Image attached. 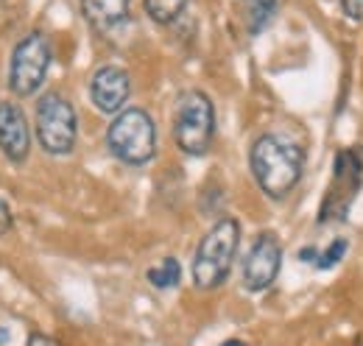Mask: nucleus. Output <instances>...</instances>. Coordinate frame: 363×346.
<instances>
[{
    "label": "nucleus",
    "instance_id": "obj_16",
    "mask_svg": "<svg viewBox=\"0 0 363 346\" xmlns=\"http://www.w3.org/2000/svg\"><path fill=\"white\" fill-rule=\"evenodd\" d=\"M341 9L350 20H363V0H341Z\"/></svg>",
    "mask_w": 363,
    "mask_h": 346
},
{
    "label": "nucleus",
    "instance_id": "obj_1",
    "mask_svg": "<svg viewBox=\"0 0 363 346\" xmlns=\"http://www.w3.org/2000/svg\"><path fill=\"white\" fill-rule=\"evenodd\" d=\"M249 165H252L257 187L269 199L279 201L299 184V179L305 173V151H302V145H296L288 137L263 134L252 145Z\"/></svg>",
    "mask_w": 363,
    "mask_h": 346
},
{
    "label": "nucleus",
    "instance_id": "obj_17",
    "mask_svg": "<svg viewBox=\"0 0 363 346\" xmlns=\"http://www.w3.org/2000/svg\"><path fill=\"white\" fill-rule=\"evenodd\" d=\"M11 229V210H9V204L0 199V235H6Z\"/></svg>",
    "mask_w": 363,
    "mask_h": 346
},
{
    "label": "nucleus",
    "instance_id": "obj_4",
    "mask_svg": "<svg viewBox=\"0 0 363 346\" xmlns=\"http://www.w3.org/2000/svg\"><path fill=\"white\" fill-rule=\"evenodd\" d=\"M109 151L126 165H145L157 154V126L145 109H123L106 129Z\"/></svg>",
    "mask_w": 363,
    "mask_h": 346
},
{
    "label": "nucleus",
    "instance_id": "obj_11",
    "mask_svg": "<svg viewBox=\"0 0 363 346\" xmlns=\"http://www.w3.org/2000/svg\"><path fill=\"white\" fill-rule=\"evenodd\" d=\"M82 11L95 31L112 34L129 20V3L132 0H79Z\"/></svg>",
    "mask_w": 363,
    "mask_h": 346
},
{
    "label": "nucleus",
    "instance_id": "obj_10",
    "mask_svg": "<svg viewBox=\"0 0 363 346\" xmlns=\"http://www.w3.org/2000/svg\"><path fill=\"white\" fill-rule=\"evenodd\" d=\"M0 151L9 162H26L31 151L28 118L14 101H0Z\"/></svg>",
    "mask_w": 363,
    "mask_h": 346
},
{
    "label": "nucleus",
    "instance_id": "obj_7",
    "mask_svg": "<svg viewBox=\"0 0 363 346\" xmlns=\"http://www.w3.org/2000/svg\"><path fill=\"white\" fill-rule=\"evenodd\" d=\"M50 43L43 31H31L26 34L20 43L14 45L11 53V65H9V86L14 95L28 98L34 95L48 76L50 67Z\"/></svg>",
    "mask_w": 363,
    "mask_h": 346
},
{
    "label": "nucleus",
    "instance_id": "obj_5",
    "mask_svg": "<svg viewBox=\"0 0 363 346\" xmlns=\"http://www.w3.org/2000/svg\"><path fill=\"white\" fill-rule=\"evenodd\" d=\"M37 140L43 145V151L53 157H67L76 148L79 140V118L73 104L59 95V92H48L37 104Z\"/></svg>",
    "mask_w": 363,
    "mask_h": 346
},
{
    "label": "nucleus",
    "instance_id": "obj_19",
    "mask_svg": "<svg viewBox=\"0 0 363 346\" xmlns=\"http://www.w3.org/2000/svg\"><path fill=\"white\" fill-rule=\"evenodd\" d=\"M299 260H302V262H316L318 252L316 249H302V252H299Z\"/></svg>",
    "mask_w": 363,
    "mask_h": 346
},
{
    "label": "nucleus",
    "instance_id": "obj_20",
    "mask_svg": "<svg viewBox=\"0 0 363 346\" xmlns=\"http://www.w3.org/2000/svg\"><path fill=\"white\" fill-rule=\"evenodd\" d=\"M221 346H249V344H243V341H227V344H221Z\"/></svg>",
    "mask_w": 363,
    "mask_h": 346
},
{
    "label": "nucleus",
    "instance_id": "obj_21",
    "mask_svg": "<svg viewBox=\"0 0 363 346\" xmlns=\"http://www.w3.org/2000/svg\"><path fill=\"white\" fill-rule=\"evenodd\" d=\"M6 338H9V335H6V330H0V344H3Z\"/></svg>",
    "mask_w": 363,
    "mask_h": 346
},
{
    "label": "nucleus",
    "instance_id": "obj_22",
    "mask_svg": "<svg viewBox=\"0 0 363 346\" xmlns=\"http://www.w3.org/2000/svg\"><path fill=\"white\" fill-rule=\"evenodd\" d=\"M358 346H363V344H358Z\"/></svg>",
    "mask_w": 363,
    "mask_h": 346
},
{
    "label": "nucleus",
    "instance_id": "obj_2",
    "mask_svg": "<svg viewBox=\"0 0 363 346\" xmlns=\"http://www.w3.org/2000/svg\"><path fill=\"white\" fill-rule=\"evenodd\" d=\"M240 246V223L235 218H221L210 226V232L201 238L196 257H193V282L201 291H213L224 285L232 271V262Z\"/></svg>",
    "mask_w": 363,
    "mask_h": 346
},
{
    "label": "nucleus",
    "instance_id": "obj_3",
    "mask_svg": "<svg viewBox=\"0 0 363 346\" xmlns=\"http://www.w3.org/2000/svg\"><path fill=\"white\" fill-rule=\"evenodd\" d=\"M174 137L187 157H204L216 137V106L207 92H182L174 112Z\"/></svg>",
    "mask_w": 363,
    "mask_h": 346
},
{
    "label": "nucleus",
    "instance_id": "obj_8",
    "mask_svg": "<svg viewBox=\"0 0 363 346\" xmlns=\"http://www.w3.org/2000/svg\"><path fill=\"white\" fill-rule=\"evenodd\" d=\"M282 268V243L274 232L257 235L249 255L243 260V285L252 294H263L274 285Z\"/></svg>",
    "mask_w": 363,
    "mask_h": 346
},
{
    "label": "nucleus",
    "instance_id": "obj_18",
    "mask_svg": "<svg viewBox=\"0 0 363 346\" xmlns=\"http://www.w3.org/2000/svg\"><path fill=\"white\" fill-rule=\"evenodd\" d=\"M26 346H62L56 338H50V335H43V333H34L31 338H28V344Z\"/></svg>",
    "mask_w": 363,
    "mask_h": 346
},
{
    "label": "nucleus",
    "instance_id": "obj_6",
    "mask_svg": "<svg viewBox=\"0 0 363 346\" xmlns=\"http://www.w3.org/2000/svg\"><path fill=\"white\" fill-rule=\"evenodd\" d=\"M361 184L363 162L361 157H358V151H350V148L338 151L335 165H333L330 187H327L321 210H318V223H341V221H347L355 199H358Z\"/></svg>",
    "mask_w": 363,
    "mask_h": 346
},
{
    "label": "nucleus",
    "instance_id": "obj_13",
    "mask_svg": "<svg viewBox=\"0 0 363 346\" xmlns=\"http://www.w3.org/2000/svg\"><path fill=\"white\" fill-rule=\"evenodd\" d=\"M143 3H145V11H148V17L154 23L168 26V23H174L182 11H184V6L190 0H143Z\"/></svg>",
    "mask_w": 363,
    "mask_h": 346
},
{
    "label": "nucleus",
    "instance_id": "obj_9",
    "mask_svg": "<svg viewBox=\"0 0 363 346\" xmlns=\"http://www.w3.org/2000/svg\"><path fill=\"white\" fill-rule=\"evenodd\" d=\"M132 95V79L123 67L118 65H104L92 73L90 82V98L98 112L106 115H121L126 101Z\"/></svg>",
    "mask_w": 363,
    "mask_h": 346
},
{
    "label": "nucleus",
    "instance_id": "obj_15",
    "mask_svg": "<svg viewBox=\"0 0 363 346\" xmlns=\"http://www.w3.org/2000/svg\"><path fill=\"white\" fill-rule=\"evenodd\" d=\"M347 249H350V243H347L344 238L333 240V243H330L324 252H318L316 265H318V268H333V265H338V262H341V257L347 255Z\"/></svg>",
    "mask_w": 363,
    "mask_h": 346
},
{
    "label": "nucleus",
    "instance_id": "obj_12",
    "mask_svg": "<svg viewBox=\"0 0 363 346\" xmlns=\"http://www.w3.org/2000/svg\"><path fill=\"white\" fill-rule=\"evenodd\" d=\"M145 279L157 288V291H171V288H177L182 279V265L177 257H165L162 262H157V265H151L148 271H145Z\"/></svg>",
    "mask_w": 363,
    "mask_h": 346
},
{
    "label": "nucleus",
    "instance_id": "obj_14",
    "mask_svg": "<svg viewBox=\"0 0 363 346\" xmlns=\"http://www.w3.org/2000/svg\"><path fill=\"white\" fill-rule=\"evenodd\" d=\"M274 9H277V0H255L252 17H249V31L252 34L263 31V26L274 17Z\"/></svg>",
    "mask_w": 363,
    "mask_h": 346
}]
</instances>
